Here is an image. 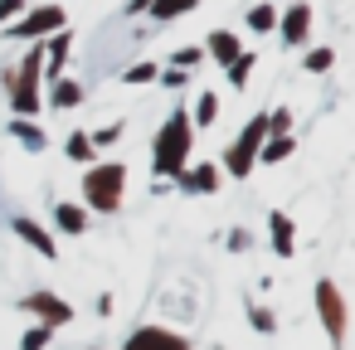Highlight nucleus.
I'll use <instances>...</instances> for the list:
<instances>
[{
	"label": "nucleus",
	"instance_id": "obj_10",
	"mask_svg": "<svg viewBox=\"0 0 355 350\" xmlns=\"http://www.w3.org/2000/svg\"><path fill=\"white\" fill-rule=\"evenodd\" d=\"M35 69H40V54H30V64H25V88L15 93V107L20 112H35Z\"/></svg>",
	"mask_w": 355,
	"mask_h": 350
},
{
	"label": "nucleus",
	"instance_id": "obj_20",
	"mask_svg": "<svg viewBox=\"0 0 355 350\" xmlns=\"http://www.w3.org/2000/svg\"><path fill=\"white\" fill-rule=\"evenodd\" d=\"M49 331H54V326H35V331H25L20 350H44V345H49Z\"/></svg>",
	"mask_w": 355,
	"mask_h": 350
},
{
	"label": "nucleus",
	"instance_id": "obj_11",
	"mask_svg": "<svg viewBox=\"0 0 355 350\" xmlns=\"http://www.w3.org/2000/svg\"><path fill=\"white\" fill-rule=\"evenodd\" d=\"M268 229H272V248H277L282 258H292V219H287V214H272Z\"/></svg>",
	"mask_w": 355,
	"mask_h": 350
},
{
	"label": "nucleus",
	"instance_id": "obj_27",
	"mask_svg": "<svg viewBox=\"0 0 355 350\" xmlns=\"http://www.w3.org/2000/svg\"><path fill=\"white\" fill-rule=\"evenodd\" d=\"M25 10V0H0V25H6L10 15H20Z\"/></svg>",
	"mask_w": 355,
	"mask_h": 350
},
{
	"label": "nucleus",
	"instance_id": "obj_30",
	"mask_svg": "<svg viewBox=\"0 0 355 350\" xmlns=\"http://www.w3.org/2000/svg\"><path fill=\"white\" fill-rule=\"evenodd\" d=\"M146 6H151V0H132V10H146Z\"/></svg>",
	"mask_w": 355,
	"mask_h": 350
},
{
	"label": "nucleus",
	"instance_id": "obj_21",
	"mask_svg": "<svg viewBox=\"0 0 355 350\" xmlns=\"http://www.w3.org/2000/svg\"><path fill=\"white\" fill-rule=\"evenodd\" d=\"M214 112H219V103H214V93H200V107H195V117H200V127H209V122H214Z\"/></svg>",
	"mask_w": 355,
	"mask_h": 350
},
{
	"label": "nucleus",
	"instance_id": "obj_13",
	"mask_svg": "<svg viewBox=\"0 0 355 350\" xmlns=\"http://www.w3.org/2000/svg\"><path fill=\"white\" fill-rule=\"evenodd\" d=\"M180 180H185V190H190V195H200V190H205V195H209V190H214V180H219V175H214V170H209V166H200V170H185V175H180Z\"/></svg>",
	"mask_w": 355,
	"mask_h": 350
},
{
	"label": "nucleus",
	"instance_id": "obj_4",
	"mask_svg": "<svg viewBox=\"0 0 355 350\" xmlns=\"http://www.w3.org/2000/svg\"><path fill=\"white\" fill-rule=\"evenodd\" d=\"M127 350H185V340L171 335V331H161V326H146V331H137L127 340Z\"/></svg>",
	"mask_w": 355,
	"mask_h": 350
},
{
	"label": "nucleus",
	"instance_id": "obj_16",
	"mask_svg": "<svg viewBox=\"0 0 355 350\" xmlns=\"http://www.w3.org/2000/svg\"><path fill=\"white\" fill-rule=\"evenodd\" d=\"M10 137H20L30 151H44V132H35L30 122H10Z\"/></svg>",
	"mask_w": 355,
	"mask_h": 350
},
{
	"label": "nucleus",
	"instance_id": "obj_7",
	"mask_svg": "<svg viewBox=\"0 0 355 350\" xmlns=\"http://www.w3.org/2000/svg\"><path fill=\"white\" fill-rule=\"evenodd\" d=\"M306 25H311V6H292L287 20H282V40L287 44H302L306 40Z\"/></svg>",
	"mask_w": 355,
	"mask_h": 350
},
{
	"label": "nucleus",
	"instance_id": "obj_14",
	"mask_svg": "<svg viewBox=\"0 0 355 350\" xmlns=\"http://www.w3.org/2000/svg\"><path fill=\"white\" fill-rule=\"evenodd\" d=\"M190 6H195V0H151L146 10H151L156 20H175V15H185Z\"/></svg>",
	"mask_w": 355,
	"mask_h": 350
},
{
	"label": "nucleus",
	"instance_id": "obj_8",
	"mask_svg": "<svg viewBox=\"0 0 355 350\" xmlns=\"http://www.w3.org/2000/svg\"><path fill=\"white\" fill-rule=\"evenodd\" d=\"M15 234H20V238H25L30 248H40L44 258H54V238H49V234H44V229H40L35 219H15Z\"/></svg>",
	"mask_w": 355,
	"mask_h": 350
},
{
	"label": "nucleus",
	"instance_id": "obj_9",
	"mask_svg": "<svg viewBox=\"0 0 355 350\" xmlns=\"http://www.w3.org/2000/svg\"><path fill=\"white\" fill-rule=\"evenodd\" d=\"M54 219H59L64 234H83V229H88V209H78V204H59Z\"/></svg>",
	"mask_w": 355,
	"mask_h": 350
},
{
	"label": "nucleus",
	"instance_id": "obj_28",
	"mask_svg": "<svg viewBox=\"0 0 355 350\" xmlns=\"http://www.w3.org/2000/svg\"><path fill=\"white\" fill-rule=\"evenodd\" d=\"M190 64H200V49H180L175 54V69H190Z\"/></svg>",
	"mask_w": 355,
	"mask_h": 350
},
{
	"label": "nucleus",
	"instance_id": "obj_24",
	"mask_svg": "<svg viewBox=\"0 0 355 350\" xmlns=\"http://www.w3.org/2000/svg\"><path fill=\"white\" fill-rule=\"evenodd\" d=\"M122 78L141 88V83H151V78H156V64H141V69H132V73H122Z\"/></svg>",
	"mask_w": 355,
	"mask_h": 350
},
{
	"label": "nucleus",
	"instance_id": "obj_25",
	"mask_svg": "<svg viewBox=\"0 0 355 350\" xmlns=\"http://www.w3.org/2000/svg\"><path fill=\"white\" fill-rule=\"evenodd\" d=\"M306 69H311V73H316V69H331V49H311V54H306Z\"/></svg>",
	"mask_w": 355,
	"mask_h": 350
},
{
	"label": "nucleus",
	"instance_id": "obj_2",
	"mask_svg": "<svg viewBox=\"0 0 355 350\" xmlns=\"http://www.w3.org/2000/svg\"><path fill=\"white\" fill-rule=\"evenodd\" d=\"M122 185H127V170H122V166H98V170H88V200H93V209H117Z\"/></svg>",
	"mask_w": 355,
	"mask_h": 350
},
{
	"label": "nucleus",
	"instance_id": "obj_26",
	"mask_svg": "<svg viewBox=\"0 0 355 350\" xmlns=\"http://www.w3.org/2000/svg\"><path fill=\"white\" fill-rule=\"evenodd\" d=\"M287 122H292V112H287V107H277V112H268V127H272V132H287Z\"/></svg>",
	"mask_w": 355,
	"mask_h": 350
},
{
	"label": "nucleus",
	"instance_id": "obj_12",
	"mask_svg": "<svg viewBox=\"0 0 355 350\" xmlns=\"http://www.w3.org/2000/svg\"><path fill=\"white\" fill-rule=\"evenodd\" d=\"M209 49H214V59H224V64L239 59V40H234L229 30H214V35H209Z\"/></svg>",
	"mask_w": 355,
	"mask_h": 350
},
{
	"label": "nucleus",
	"instance_id": "obj_17",
	"mask_svg": "<svg viewBox=\"0 0 355 350\" xmlns=\"http://www.w3.org/2000/svg\"><path fill=\"white\" fill-rule=\"evenodd\" d=\"M69 161H78V166H83V161H93V137L73 132V137H69Z\"/></svg>",
	"mask_w": 355,
	"mask_h": 350
},
{
	"label": "nucleus",
	"instance_id": "obj_22",
	"mask_svg": "<svg viewBox=\"0 0 355 350\" xmlns=\"http://www.w3.org/2000/svg\"><path fill=\"white\" fill-rule=\"evenodd\" d=\"M78 98H83V93H78V83H59V88H54V103H59V107H73Z\"/></svg>",
	"mask_w": 355,
	"mask_h": 350
},
{
	"label": "nucleus",
	"instance_id": "obj_3",
	"mask_svg": "<svg viewBox=\"0 0 355 350\" xmlns=\"http://www.w3.org/2000/svg\"><path fill=\"white\" fill-rule=\"evenodd\" d=\"M263 132H268V117H253V122H248V132H243V137H239V141L229 146V156H224V166H229V170H234L239 180H243V175L253 170V151H258V141H263Z\"/></svg>",
	"mask_w": 355,
	"mask_h": 350
},
{
	"label": "nucleus",
	"instance_id": "obj_1",
	"mask_svg": "<svg viewBox=\"0 0 355 350\" xmlns=\"http://www.w3.org/2000/svg\"><path fill=\"white\" fill-rule=\"evenodd\" d=\"M185 151H190V117L185 112H175L171 122H166V132L156 137V175H180L185 170Z\"/></svg>",
	"mask_w": 355,
	"mask_h": 350
},
{
	"label": "nucleus",
	"instance_id": "obj_19",
	"mask_svg": "<svg viewBox=\"0 0 355 350\" xmlns=\"http://www.w3.org/2000/svg\"><path fill=\"white\" fill-rule=\"evenodd\" d=\"M248 69H253V54H239V59L229 64V83L243 88V83H248Z\"/></svg>",
	"mask_w": 355,
	"mask_h": 350
},
{
	"label": "nucleus",
	"instance_id": "obj_6",
	"mask_svg": "<svg viewBox=\"0 0 355 350\" xmlns=\"http://www.w3.org/2000/svg\"><path fill=\"white\" fill-rule=\"evenodd\" d=\"M59 25H64V10H59V6H44V10H35L25 25H15V35L30 40V35H44V30H59Z\"/></svg>",
	"mask_w": 355,
	"mask_h": 350
},
{
	"label": "nucleus",
	"instance_id": "obj_23",
	"mask_svg": "<svg viewBox=\"0 0 355 350\" xmlns=\"http://www.w3.org/2000/svg\"><path fill=\"white\" fill-rule=\"evenodd\" d=\"M248 25H253V30H272V6H258V10L248 15Z\"/></svg>",
	"mask_w": 355,
	"mask_h": 350
},
{
	"label": "nucleus",
	"instance_id": "obj_29",
	"mask_svg": "<svg viewBox=\"0 0 355 350\" xmlns=\"http://www.w3.org/2000/svg\"><path fill=\"white\" fill-rule=\"evenodd\" d=\"M64 54H69V35H59V40H54V69L64 64Z\"/></svg>",
	"mask_w": 355,
	"mask_h": 350
},
{
	"label": "nucleus",
	"instance_id": "obj_18",
	"mask_svg": "<svg viewBox=\"0 0 355 350\" xmlns=\"http://www.w3.org/2000/svg\"><path fill=\"white\" fill-rule=\"evenodd\" d=\"M321 301H326V321H331V331L340 335V301H336V292H331V282H321Z\"/></svg>",
	"mask_w": 355,
	"mask_h": 350
},
{
	"label": "nucleus",
	"instance_id": "obj_5",
	"mask_svg": "<svg viewBox=\"0 0 355 350\" xmlns=\"http://www.w3.org/2000/svg\"><path fill=\"white\" fill-rule=\"evenodd\" d=\"M30 311H40V316H44V326H69V321H73V306H69V301H59V297H49V292L30 297Z\"/></svg>",
	"mask_w": 355,
	"mask_h": 350
},
{
	"label": "nucleus",
	"instance_id": "obj_15",
	"mask_svg": "<svg viewBox=\"0 0 355 350\" xmlns=\"http://www.w3.org/2000/svg\"><path fill=\"white\" fill-rule=\"evenodd\" d=\"M292 156V137H272V141H263V161L268 166H277V161H287Z\"/></svg>",
	"mask_w": 355,
	"mask_h": 350
}]
</instances>
